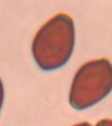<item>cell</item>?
<instances>
[{
    "instance_id": "6da1fadb",
    "label": "cell",
    "mask_w": 112,
    "mask_h": 126,
    "mask_svg": "<svg viewBox=\"0 0 112 126\" xmlns=\"http://www.w3.org/2000/svg\"><path fill=\"white\" fill-rule=\"evenodd\" d=\"M75 42L74 25L65 14H59L46 23L33 40L32 53L38 65L51 70L64 65L71 57Z\"/></svg>"
},
{
    "instance_id": "7a4b0ae2",
    "label": "cell",
    "mask_w": 112,
    "mask_h": 126,
    "mask_svg": "<svg viewBox=\"0 0 112 126\" xmlns=\"http://www.w3.org/2000/svg\"><path fill=\"white\" fill-rule=\"evenodd\" d=\"M112 89V67L106 59L83 65L72 83L70 101L77 110H84L101 101Z\"/></svg>"
},
{
    "instance_id": "3957f363",
    "label": "cell",
    "mask_w": 112,
    "mask_h": 126,
    "mask_svg": "<svg viewBox=\"0 0 112 126\" xmlns=\"http://www.w3.org/2000/svg\"><path fill=\"white\" fill-rule=\"evenodd\" d=\"M4 101V87L2 84V81L0 79V111Z\"/></svg>"
},
{
    "instance_id": "277c9868",
    "label": "cell",
    "mask_w": 112,
    "mask_h": 126,
    "mask_svg": "<svg viewBox=\"0 0 112 126\" xmlns=\"http://www.w3.org/2000/svg\"><path fill=\"white\" fill-rule=\"evenodd\" d=\"M96 126H112V120H103L98 122Z\"/></svg>"
},
{
    "instance_id": "5b68a950",
    "label": "cell",
    "mask_w": 112,
    "mask_h": 126,
    "mask_svg": "<svg viewBox=\"0 0 112 126\" xmlns=\"http://www.w3.org/2000/svg\"><path fill=\"white\" fill-rule=\"evenodd\" d=\"M74 126H91L87 123H80V124H76V125H75Z\"/></svg>"
}]
</instances>
